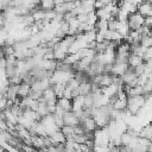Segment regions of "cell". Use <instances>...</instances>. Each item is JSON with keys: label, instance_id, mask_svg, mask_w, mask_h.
Returning a JSON list of instances; mask_svg holds the SVG:
<instances>
[{"label": "cell", "instance_id": "6da1fadb", "mask_svg": "<svg viewBox=\"0 0 152 152\" xmlns=\"http://www.w3.org/2000/svg\"><path fill=\"white\" fill-rule=\"evenodd\" d=\"M146 103V96H128L127 99V109L132 113V115L138 114Z\"/></svg>", "mask_w": 152, "mask_h": 152}, {"label": "cell", "instance_id": "7a4b0ae2", "mask_svg": "<svg viewBox=\"0 0 152 152\" xmlns=\"http://www.w3.org/2000/svg\"><path fill=\"white\" fill-rule=\"evenodd\" d=\"M94 142L96 146H108L110 142V135L108 128H97L94 132Z\"/></svg>", "mask_w": 152, "mask_h": 152}, {"label": "cell", "instance_id": "3957f363", "mask_svg": "<svg viewBox=\"0 0 152 152\" xmlns=\"http://www.w3.org/2000/svg\"><path fill=\"white\" fill-rule=\"evenodd\" d=\"M127 23H128L129 30L138 31L140 27H142L145 25V17L141 15L139 12H137V13H133V14L129 15Z\"/></svg>", "mask_w": 152, "mask_h": 152}, {"label": "cell", "instance_id": "277c9868", "mask_svg": "<svg viewBox=\"0 0 152 152\" xmlns=\"http://www.w3.org/2000/svg\"><path fill=\"white\" fill-rule=\"evenodd\" d=\"M128 70H129L128 62H115L113 64V68H112V74L114 76L122 77Z\"/></svg>", "mask_w": 152, "mask_h": 152}, {"label": "cell", "instance_id": "5b68a950", "mask_svg": "<svg viewBox=\"0 0 152 152\" xmlns=\"http://www.w3.org/2000/svg\"><path fill=\"white\" fill-rule=\"evenodd\" d=\"M63 120H64V125L65 126H71V127H76L78 125H81V121L80 119L76 116V114L70 110V112H66L63 116Z\"/></svg>", "mask_w": 152, "mask_h": 152}, {"label": "cell", "instance_id": "8992f818", "mask_svg": "<svg viewBox=\"0 0 152 152\" xmlns=\"http://www.w3.org/2000/svg\"><path fill=\"white\" fill-rule=\"evenodd\" d=\"M81 126L83 127V129H84L86 133H94L99 128L97 125H96V122H95V120L93 118H88L84 121H82L81 122Z\"/></svg>", "mask_w": 152, "mask_h": 152}, {"label": "cell", "instance_id": "52a82bcc", "mask_svg": "<svg viewBox=\"0 0 152 152\" xmlns=\"http://www.w3.org/2000/svg\"><path fill=\"white\" fill-rule=\"evenodd\" d=\"M49 137L51 139L52 146H58L61 144H65V141H66V137L63 134L62 131H57V132H55L53 134H51Z\"/></svg>", "mask_w": 152, "mask_h": 152}, {"label": "cell", "instance_id": "ba28073f", "mask_svg": "<svg viewBox=\"0 0 152 152\" xmlns=\"http://www.w3.org/2000/svg\"><path fill=\"white\" fill-rule=\"evenodd\" d=\"M110 103H112L113 108L116 109V110L124 112V110L127 109V99H118V97H115V99L110 100Z\"/></svg>", "mask_w": 152, "mask_h": 152}, {"label": "cell", "instance_id": "9c48e42d", "mask_svg": "<svg viewBox=\"0 0 152 152\" xmlns=\"http://www.w3.org/2000/svg\"><path fill=\"white\" fill-rule=\"evenodd\" d=\"M127 62H128V65H129L131 69H135V68H138V66H140L141 64L145 63V61H144L142 57H139V56L133 55V53L129 56V58H128Z\"/></svg>", "mask_w": 152, "mask_h": 152}, {"label": "cell", "instance_id": "30bf717a", "mask_svg": "<svg viewBox=\"0 0 152 152\" xmlns=\"http://www.w3.org/2000/svg\"><path fill=\"white\" fill-rule=\"evenodd\" d=\"M30 93H31V84L25 83V82H23L21 84H19L18 97H20V99L27 97V96H30Z\"/></svg>", "mask_w": 152, "mask_h": 152}, {"label": "cell", "instance_id": "8fae6325", "mask_svg": "<svg viewBox=\"0 0 152 152\" xmlns=\"http://www.w3.org/2000/svg\"><path fill=\"white\" fill-rule=\"evenodd\" d=\"M138 12H139L141 15H144L145 18L152 17V6H151L150 1H148V2H142V4L138 7Z\"/></svg>", "mask_w": 152, "mask_h": 152}, {"label": "cell", "instance_id": "7c38bea8", "mask_svg": "<svg viewBox=\"0 0 152 152\" xmlns=\"http://www.w3.org/2000/svg\"><path fill=\"white\" fill-rule=\"evenodd\" d=\"M129 26H128V23L127 21H119L118 23V26H116V32H119L124 38L127 37L129 34Z\"/></svg>", "mask_w": 152, "mask_h": 152}, {"label": "cell", "instance_id": "4fadbf2b", "mask_svg": "<svg viewBox=\"0 0 152 152\" xmlns=\"http://www.w3.org/2000/svg\"><path fill=\"white\" fill-rule=\"evenodd\" d=\"M45 137H39V135H32V147L36 150H42L45 147Z\"/></svg>", "mask_w": 152, "mask_h": 152}, {"label": "cell", "instance_id": "5bb4252c", "mask_svg": "<svg viewBox=\"0 0 152 152\" xmlns=\"http://www.w3.org/2000/svg\"><path fill=\"white\" fill-rule=\"evenodd\" d=\"M140 137L148 139L150 141H152V124H147L144 125L140 129Z\"/></svg>", "mask_w": 152, "mask_h": 152}, {"label": "cell", "instance_id": "9a60e30c", "mask_svg": "<svg viewBox=\"0 0 152 152\" xmlns=\"http://www.w3.org/2000/svg\"><path fill=\"white\" fill-rule=\"evenodd\" d=\"M57 106H59V107H61L62 109H64L65 112L72 110V101H71V100H68V99H64V97L58 99Z\"/></svg>", "mask_w": 152, "mask_h": 152}, {"label": "cell", "instance_id": "2e32d148", "mask_svg": "<svg viewBox=\"0 0 152 152\" xmlns=\"http://www.w3.org/2000/svg\"><path fill=\"white\" fill-rule=\"evenodd\" d=\"M42 11H45V12H48V11H55V7H56V4H55V1H52V0H44V1H42V2H39V6H38Z\"/></svg>", "mask_w": 152, "mask_h": 152}, {"label": "cell", "instance_id": "e0dca14e", "mask_svg": "<svg viewBox=\"0 0 152 152\" xmlns=\"http://www.w3.org/2000/svg\"><path fill=\"white\" fill-rule=\"evenodd\" d=\"M91 90H93V84H91V83H82V84H80V87H78V93H80V95H82V96L90 95V94H91Z\"/></svg>", "mask_w": 152, "mask_h": 152}, {"label": "cell", "instance_id": "ac0fdd59", "mask_svg": "<svg viewBox=\"0 0 152 152\" xmlns=\"http://www.w3.org/2000/svg\"><path fill=\"white\" fill-rule=\"evenodd\" d=\"M80 61H81V57H80L78 53H69V55L66 56V58H65L63 62L72 66V65H75L76 63H78Z\"/></svg>", "mask_w": 152, "mask_h": 152}, {"label": "cell", "instance_id": "d6986e66", "mask_svg": "<svg viewBox=\"0 0 152 152\" xmlns=\"http://www.w3.org/2000/svg\"><path fill=\"white\" fill-rule=\"evenodd\" d=\"M65 88H66V84H64V83H57V84H53L52 86V89H53L57 99L63 97V94H64Z\"/></svg>", "mask_w": 152, "mask_h": 152}, {"label": "cell", "instance_id": "ffe728a7", "mask_svg": "<svg viewBox=\"0 0 152 152\" xmlns=\"http://www.w3.org/2000/svg\"><path fill=\"white\" fill-rule=\"evenodd\" d=\"M43 99H44L46 102L52 101V100H57V96H56V94H55V91H53L52 87L48 88V89L43 93Z\"/></svg>", "mask_w": 152, "mask_h": 152}, {"label": "cell", "instance_id": "44dd1931", "mask_svg": "<svg viewBox=\"0 0 152 152\" xmlns=\"http://www.w3.org/2000/svg\"><path fill=\"white\" fill-rule=\"evenodd\" d=\"M142 95H145V91H144V87L141 86H135L131 88L128 93V96H142Z\"/></svg>", "mask_w": 152, "mask_h": 152}, {"label": "cell", "instance_id": "7402d4cb", "mask_svg": "<svg viewBox=\"0 0 152 152\" xmlns=\"http://www.w3.org/2000/svg\"><path fill=\"white\" fill-rule=\"evenodd\" d=\"M95 30H96V32L97 31H108V21L99 19V21L95 25Z\"/></svg>", "mask_w": 152, "mask_h": 152}, {"label": "cell", "instance_id": "603a6c76", "mask_svg": "<svg viewBox=\"0 0 152 152\" xmlns=\"http://www.w3.org/2000/svg\"><path fill=\"white\" fill-rule=\"evenodd\" d=\"M61 131L63 132V134H64L66 138L75 135V128L71 127V126H63V127L61 128Z\"/></svg>", "mask_w": 152, "mask_h": 152}, {"label": "cell", "instance_id": "cb8c5ba5", "mask_svg": "<svg viewBox=\"0 0 152 152\" xmlns=\"http://www.w3.org/2000/svg\"><path fill=\"white\" fill-rule=\"evenodd\" d=\"M97 21H99V17L96 15V11L90 12V13L88 14V21H87V23H88L89 25H91V26H95Z\"/></svg>", "mask_w": 152, "mask_h": 152}, {"label": "cell", "instance_id": "d4e9b609", "mask_svg": "<svg viewBox=\"0 0 152 152\" xmlns=\"http://www.w3.org/2000/svg\"><path fill=\"white\" fill-rule=\"evenodd\" d=\"M74 140H75V142H77V144H80V145L87 144V141H88L86 134H75V135H74Z\"/></svg>", "mask_w": 152, "mask_h": 152}, {"label": "cell", "instance_id": "484cf974", "mask_svg": "<svg viewBox=\"0 0 152 152\" xmlns=\"http://www.w3.org/2000/svg\"><path fill=\"white\" fill-rule=\"evenodd\" d=\"M140 43H141V45H142L144 48H146V49L152 48V37H151V36L142 37L141 40H140Z\"/></svg>", "mask_w": 152, "mask_h": 152}, {"label": "cell", "instance_id": "4316f807", "mask_svg": "<svg viewBox=\"0 0 152 152\" xmlns=\"http://www.w3.org/2000/svg\"><path fill=\"white\" fill-rule=\"evenodd\" d=\"M63 97H64V99H68V100H71V101H72V89H70L69 87H66V88H65V90H64Z\"/></svg>", "mask_w": 152, "mask_h": 152}, {"label": "cell", "instance_id": "83f0119b", "mask_svg": "<svg viewBox=\"0 0 152 152\" xmlns=\"http://www.w3.org/2000/svg\"><path fill=\"white\" fill-rule=\"evenodd\" d=\"M150 59H152V48H148L147 51H146V53H145V56H144V61L145 62L146 61H150Z\"/></svg>", "mask_w": 152, "mask_h": 152}, {"label": "cell", "instance_id": "f1b7e54d", "mask_svg": "<svg viewBox=\"0 0 152 152\" xmlns=\"http://www.w3.org/2000/svg\"><path fill=\"white\" fill-rule=\"evenodd\" d=\"M145 25L148 26V27H152V17L145 18Z\"/></svg>", "mask_w": 152, "mask_h": 152}, {"label": "cell", "instance_id": "f546056e", "mask_svg": "<svg viewBox=\"0 0 152 152\" xmlns=\"http://www.w3.org/2000/svg\"><path fill=\"white\" fill-rule=\"evenodd\" d=\"M147 152H152V141H151V144H150L148 147H147Z\"/></svg>", "mask_w": 152, "mask_h": 152}, {"label": "cell", "instance_id": "4dcf8cb0", "mask_svg": "<svg viewBox=\"0 0 152 152\" xmlns=\"http://www.w3.org/2000/svg\"><path fill=\"white\" fill-rule=\"evenodd\" d=\"M150 4H151V6H152V1H150Z\"/></svg>", "mask_w": 152, "mask_h": 152}]
</instances>
